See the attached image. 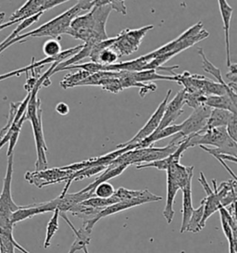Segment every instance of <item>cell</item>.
I'll list each match as a JSON object with an SVG mask.
<instances>
[{
  "instance_id": "cell-1",
  "label": "cell",
  "mask_w": 237,
  "mask_h": 253,
  "mask_svg": "<svg viewBox=\"0 0 237 253\" xmlns=\"http://www.w3.org/2000/svg\"><path fill=\"white\" fill-rule=\"evenodd\" d=\"M208 32L204 29L203 23L195 24L192 27L184 32L179 38L167 43L166 45L160 46L152 52L148 53L145 56H141L134 60H128L124 62H118L107 66V71L109 72H130L136 73L145 71V68L152 60L158 56L170 53L172 57L176 56L179 53L185 51V49L198 44L200 41L208 38Z\"/></svg>"
},
{
  "instance_id": "cell-2",
  "label": "cell",
  "mask_w": 237,
  "mask_h": 253,
  "mask_svg": "<svg viewBox=\"0 0 237 253\" xmlns=\"http://www.w3.org/2000/svg\"><path fill=\"white\" fill-rule=\"evenodd\" d=\"M111 10L109 0H95L94 7L87 13L74 19L66 35L93 45L109 39L106 25Z\"/></svg>"
},
{
  "instance_id": "cell-3",
  "label": "cell",
  "mask_w": 237,
  "mask_h": 253,
  "mask_svg": "<svg viewBox=\"0 0 237 253\" xmlns=\"http://www.w3.org/2000/svg\"><path fill=\"white\" fill-rule=\"evenodd\" d=\"M94 4H95V1H77V3L74 5V7L68 9L62 14L52 19L47 23H44L37 29L23 35H20L19 37L8 42L7 45H4L0 49V54L15 43L25 42L29 38L48 37V38H52V39L60 40L61 36L67 34V31L69 30L70 25L74 21V19L79 15L81 11L90 10L94 7Z\"/></svg>"
},
{
  "instance_id": "cell-4",
  "label": "cell",
  "mask_w": 237,
  "mask_h": 253,
  "mask_svg": "<svg viewBox=\"0 0 237 253\" xmlns=\"http://www.w3.org/2000/svg\"><path fill=\"white\" fill-rule=\"evenodd\" d=\"M188 147L200 146L208 153H221L237 157V142L230 137L225 127L205 129L199 134L187 136Z\"/></svg>"
},
{
  "instance_id": "cell-5",
  "label": "cell",
  "mask_w": 237,
  "mask_h": 253,
  "mask_svg": "<svg viewBox=\"0 0 237 253\" xmlns=\"http://www.w3.org/2000/svg\"><path fill=\"white\" fill-rule=\"evenodd\" d=\"M199 176L198 181L207 194V197L201 201L204 205V213H203L202 221L200 223V230H202L206 225L207 219L214 212L218 211L220 208H222V201L229 194L236 192L237 181L233 180V182L232 181L224 182L221 184L220 187H218L216 180H212V184H213V189H212L207 184L206 177L202 171L200 172Z\"/></svg>"
},
{
  "instance_id": "cell-6",
  "label": "cell",
  "mask_w": 237,
  "mask_h": 253,
  "mask_svg": "<svg viewBox=\"0 0 237 253\" xmlns=\"http://www.w3.org/2000/svg\"><path fill=\"white\" fill-rule=\"evenodd\" d=\"M14 155L7 156V171L3 181V188L0 194V232L13 233L14 224L11 222V216L21 206L15 203L11 195V182L13 174Z\"/></svg>"
},
{
  "instance_id": "cell-7",
  "label": "cell",
  "mask_w": 237,
  "mask_h": 253,
  "mask_svg": "<svg viewBox=\"0 0 237 253\" xmlns=\"http://www.w3.org/2000/svg\"><path fill=\"white\" fill-rule=\"evenodd\" d=\"M153 28V25H148L138 29L121 31L117 36V41L112 45L111 48L118 53L119 58L136 52L139 49L143 39L147 36L148 32Z\"/></svg>"
},
{
  "instance_id": "cell-8",
  "label": "cell",
  "mask_w": 237,
  "mask_h": 253,
  "mask_svg": "<svg viewBox=\"0 0 237 253\" xmlns=\"http://www.w3.org/2000/svg\"><path fill=\"white\" fill-rule=\"evenodd\" d=\"M162 200L161 197H158L157 195H154L153 193H150L148 196L144 197V198H139V199H134L132 201H119L117 202L113 205H111L107 208L102 209L100 211V212L97 214V215L91 221H87V222H84L83 223V227L81 228L82 230L84 231L86 234L91 235L93 228L100 219L105 218V217H108V216L113 215V214H116L118 213L120 211H123L125 210L128 209L133 208V207H136V206H139V205H143V204H146V203H149V202H154V201H159Z\"/></svg>"
},
{
  "instance_id": "cell-9",
  "label": "cell",
  "mask_w": 237,
  "mask_h": 253,
  "mask_svg": "<svg viewBox=\"0 0 237 253\" xmlns=\"http://www.w3.org/2000/svg\"><path fill=\"white\" fill-rule=\"evenodd\" d=\"M25 120H28L32 124L34 136H35L37 154L36 171H43V170L47 169V159H46L47 147H46L45 140H44L41 105L38 107L37 112L32 113L29 115L26 114Z\"/></svg>"
},
{
  "instance_id": "cell-10",
  "label": "cell",
  "mask_w": 237,
  "mask_h": 253,
  "mask_svg": "<svg viewBox=\"0 0 237 253\" xmlns=\"http://www.w3.org/2000/svg\"><path fill=\"white\" fill-rule=\"evenodd\" d=\"M73 172L74 171L69 170H62L61 168H53L43 171H27L24 178L31 185L42 188L44 186L67 181Z\"/></svg>"
},
{
  "instance_id": "cell-11",
  "label": "cell",
  "mask_w": 237,
  "mask_h": 253,
  "mask_svg": "<svg viewBox=\"0 0 237 253\" xmlns=\"http://www.w3.org/2000/svg\"><path fill=\"white\" fill-rule=\"evenodd\" d=\"M170 95H171V89L168 90V92L166 94V97H164V99L161 101V103L158 105V107L156 110V112L148 119L147 124L143 126V128H141L140 131L135 134L131 140L125 142L123 144L118 145L117 149H122V148H125L126 146H129V145L139 144L140 142L143 141L144 139H146L149 135H151V134L155 132L156 130L158 129V126H159L160 122H161L163 114H164V112H165L167 103L169 102Z\"/></svg>"
},
{
  "instance_id": "cell-12",
  "label": "cell",
  "mask_w": 237,
  "mask_h": 253,
  "mask_svg": "<svg viewBox=\"0 0 237 253\" xmlns=\"http://www.w3.org/2000/svg\"><path fill=\"white\" fill-rule=\"evenodd\" d=\"M65 2L66 0H29L10 16L8 22L19 21V23H22L26 19L38 13H44L45 10L55 8Z\"/></svg>"
},
{
  "instance_id": "cell-13",
  "label": "cell",
  "mask_w": 237,
  "mask_h": 253,
  "mask_svg": "<svg viewBox=\"0 0 237 253\" xmlns=\"http://www.w3.org/2000/svg\"><path fill=\"white\" fill-rule=\"evenodd\" d=\"M210 112L211 109L205 105L194 110L191 115L185 122L180 124L181 132L179 134L183 138H185L187 136L201 133L206 128Z\"/></svg>"
},
{
  "instance_id": "cell-14",
  "label": "cell",
  "mask_w": 237,
  "mask_h": 253,
  "mask_svg": "<svg viewBox=\"0 0 237 253\" xmlns=\"http://www.w3.org/2000/svg\"><path fill=\"white\" fill-rule=\"evenodd\" d=\"M81 47H82V45H78L77 46H74L73 48H69V49H67L65 51H61V53L59 54L58 56L51 57V58H45L44 60H39V61H33L29 66H27V67L16 70V71H13V72L7 73L6 75H0V81L6 80L7 78L12 77V76H19V75H22L23 73H27V72L33 71L35 69L43 67L44 65L47 64V63H55V62H59L60 63V62L68 60L69 58H71L72 56L75 55L76 53L81 49Z\"/></svg>"
},
{
  "instance_id": "cell-15",
  "label": "cell",
  "mask_w": 237,
  "mask_h": 253,
  "mask_svg": "<svg viewBox=\"0 0 237 253\" xmlns=\"http://www.w3.org/2000/svg\"><path fill=\"white\" fill-rule=\"evenodd\" d=\"M57 210V200L54 199L50 201H46L43 203L32 204L28 206H21V208L16 211L11 216V222L13 224L22 222L24 220L30 219L34 216L42 214L45 212H50Z\"/></svg>"
},
{
  "instance_id": "cell-16",
  "label": "cell",
  "mask_w": 237,
  "mask_h": 253,
  "mask_svg": "<svg viewBox=\"0 0 237 253\" xmlns=\"http://www.w3.org/2000/svg\"><path fill=\"white\" fill-rule=\"evenodd\" d=\"M184 96L185 90H180L170 102L167 103L161 122L154 133H158L165 127L171 126V124L184 113Z\"/></svg>"
},
{
  "instance_id": "cell-17",
  "label": "cell",
  "mask_w": 237,
  "mask_h": 253,
  "mask_svg": "<svg viewBox=\"0 0 237 253\" xmlns=\"http://www.w3.org/2000/svg\"><path fill=\"white\" fill-rule=\"evenodd\" d=\"M219 8H220V12L222 15V26L224 30V37H225V48H226V65L229 68L230 65L232 64L231 60V53H230V26H231V21H232V16L234 9L227 3L225 0H219Z\"/></svg>"
},
{
  "instance_id": "cell-18",
  "label": "cell",
  "mask_w": 237,
  "mask_h": 253,
  "mask_svg": "<svg viewBox=\"0 0 237 253\" xmlns=\"http://www.w3.org/2000/svg\"><path fill=\"white\" fill-rule=\"evenodd\" d=\"M180 190V187L177 183L171 178L169 175H167V198H166V205L163 211V216L167 220V223H172L173 217H174V200L177 195L178 191Z\"/></svg>"
},
{
  "instance_id": "cell-19",
  "label": "cell",
  "mask_w": 237,
  "mask_h": 253,
  "mask_svg": "<svg viewBox=\"0 0 237 253\" xmlns=\"http://www.w3.org/2000/svg\"><path fill=\"white\" fill-rule=\"evenodd\" d=\"M180 132H181V125H171L169 126L165 127L164 129L160 130L158 133H153L151 135L147 137L146 139H144L143 141L140 142L139 144L132 145V146H133L134 149L148 148V147H151L156 142L159 141L161 139H165L170 135L179 134Z\"/></svg>"
},
{
  "instance_id": "cell-20",
  "label": "cell",
  "mask_w": 237,
  "mask_h": 253,
  "mask_svg": "<svg viewBox=\"0 0 237 253\" xmlns=\"http://www.w3.org/2000/svg\"><path fill=\"white\" fill-rule=\"evenodd\" d=\"M183 191V208H182V225H181V233H185L187 227L188 222L191 218L194 211L192 202V181L189 182L186 186L182 189Z\"/></svg>"
},
{
  "instance_id": "cell-21",
  "label": "cell",
  "mask_w": 237,
  "mask_h": 253,
  "mask_svg": "<svg viewBox=\"0 0 237 253\" xmlns=\"http://www.w3.org/2000/svg\"><path fill=\"white\" fill-rule=\"evenodd\" d=\"M128 168L127 165H119V166H116V167H111L108 166L105 171H103L102 174H100L97 178L91 183L89 186L84 187L83 189H81L80 192L81 193H85V192H89V191H94L96 186H98L99 184L104 183V182H108L109 180L112 178H115L118 175H120L123 171H125L126 169Z\"/></svg>"
},
{
  "instance_id": "cell-22",
  "label": "cell",
  "mask_w": 237,
  "mask_h": 253,
  "mask_svg": "<svg viewBox=\"0 0 237 253\" xmlns=\"http://www.w3.org/2000/svg\"><path fill=\"white\" fill-rule=\"evenodd\" d=\"M234 114L235 113L228 112V111H224V110L211 109V112H210L209 117L207 119V126H206L205 129H212V128L227 126L230 120Z\"/></svg>"
},
{
  "instance_id": "cell-23",
  "label": "cell",
  "mask_w": 237,
  "mask_h": 253,
  "mask_svg": "<svg viewBox=\"0 0 237 253\" xmlns=\"http://www.w3.org/2000/svg\"><path fill=\"white\" fill-rule=\"evenodd\" d=\"M221 216V222H222V230L229 242L230 253H237V231L232 229L229 222H228V214L229 211L227 209L220 208L218 211Z\"/></svg>"
},
{
  "instance_id": "cell-24",
  "label": "cell",
  "mask_w": 237,
  "mask_h": 253,
  "mask_svg": "<svg viewBox=\"0 0 237 253\" xmlns=\"http://www.w3.org/2000/svg\"><path fill=\"white\" fill-rule=\"evenodd\" d=\"M205 106L210 109H220L233 113H237V104L234 103L228 95L223 96H208Z\"/></svg>"
},
{
  "instance_id": "cell-25",
  "label": "cell",
  "mask_w": 237,
  "mask_h": 253,
  "mask_svg": "<svg viewBox=\"0 0 237 253\" xmlns=\"http://www.w3.org/2000/svg\"><path fill=\"white\" fill-rule=\"evenodd\" d=\"M131 76L135 82L144 83L152 82V81H158V80H166V81H172L175 82L174 76H167V75H158L155 70H147L142 72L131 73Z\"/></svg>"
},
{
  "instance_id": "cell-26",
  "label": "cell",
  "mask_w": 237,
  "mask_h": 253,
  "mask_svg": "<svg viewBox=\"0 0 237 253\" xmlns=\"http://www.w3.org/2000/svg\"><path fill=\"white\" fill-rule=\"evenodd\" d=\"M89 59L91 60V62H95L97 64L103 65V66H109L111 64L118 63L119 57H118V53L110 47V48L103 49L93 56H90Z\"/></svg>"
},
{
  "instance_id": "cell-27",
  "label": "cell",
  "mask_w": 237,
  "mask_h": 253,
  "mask_svg": "<svg viewBox=\"0 0 237 253\" xmlns=\"http://www.w3.org/2000/svg\"><path fill=\"white\" fill-rule=\"evenodd\" d=\"M198 52L199 56H201V58H202V68H203L204 72H206L207 74L214 76L215 79L217 80V83H219L220 84H222L224 87L231 88L229 85H228V84L223 80L221 70L219 68L216 67L209 60H207L203 48H198Z\"/></svg>"
},
{
  "instance_id": "cell-28",
  "label": "cell",
  "mask_w": 237,
  "mask_h": 253,
  "mask_svg": "<svg viewBox=\"0 0 237 253\" xmlns=\"http://www.w3.org/2000/svg\"><path fill=\"white\" fill-rule=\"evenodd\" d=\"M42 14H43V13H38L37 15L33 16V17H31L29 19H26V20L22 21V23H19L18 26H17V28L0 44V49H1L4 45H7L8 42H10L11 40H13V39H15L17 37H19L22 31L25 30L26 28L30 27L32 24H34V23L38 22L39 19H40V17L42 16Z\"/></svg>"
},
{
  "instance_id": "cell-29",
  "label": "cell",
  "mask_w": 237,
  "mask_h": 253,
  "mask_svg": "<svg viewBox=\"0 0 237 253\" xmlns=\"http://www.w3.org/2000/svg\"><path fill=\"white\" fill-rule=\"evenodd\" d=\"M151 193L148 189L145 190H130L126 189L124 187H119L117 190H115L114 197L118 199V201H132L134 199L144 198Z\"/></svg>"
},
{
  "instance_id": "cell-30",
  "label": "cell",
  "mask_w": 237,
  "mask_h": 253,
  "mask_svg": "<svg viewBox=\"0 0 237 253\" xmlns=\"http://www.w3.org/2000/svg\"><path fill=\"white\" fill-rule=\"evenodd\" d=\"M59 210H55L53 211V215H52L49 222L47 223L46 226V234H45V238H44V248L47 249L50 244H51V240L53 237L55 236V234L58 232L59 228Z\"/></svg>"
},
{
  "instance_id": "cell-31",
  "label": "cell",
  "mask_w": 237,
  "mask_h": 253,
  "mask_svg": "<svg viewBox=\"0 0 237 253\" xmlns=\"http://www.w3.org/2000/svg\"><path fill=\"white\" fill-rule=\"evenodd\" d=\"M203 213H204V205L201 202L199 207L196 210H194L192 216L188 222L186 230L187 232L191 233H198L200 230V223L203 218Z\"/></svg>"
},
{
  "instance_id": "cell-32",
  "label": "cell",
  "mask_w": 237,
  "mask_h": 253,
  "mask_svg": "<svg viewBox=\"0 0 237 253\" xmlns=\"http://www.w3.org/2000/svg\"><path fill=\"white\" fill-rule=\"evenodd\" d=\"M89 75H90V74L87 72L80 70L78 73L74 74V75H66V77H64V79L60 83V85L64 89L75 87V85L78 83H80L82 80H84L85 78H87Z\"/></svg>"
},
{
  "instance_id": "cell-33",
  "label": "cell",
  "mask_w": 237,
  "mask_h": 253,
  "mask_svg": "<svg viewBox=\"0 0 237 253\" xmlns=\"http://www.w3.org/2000/svg\"><path fill=\"white\" fill-rule=\"evenodd\" d=\"M117 202H119L118 199L116 197L112 196L109 199H100V198L93 197V198H90L86 201H82L81 203L83 205H86V206L92 207V208L105 209L117 203Z\"/></svg>"
},
{
  "instance_id": "cell-34",
  "label": "cell",
  "mask_w": 237,
  "mask_h": 253,
  "mask_svg": "<svg viewBox=\"0 0 237 253\" xmlns=\"http://www.w3.org/2000/svg\"><path fill=\"white\" fill-rule=\"evenodd\" d=\"M13 233L0 232V253H15Z\"/></svg>"
},
{
  "instance_id": "cell-35",
  "label": "cell",
  "mask_w": 237,
  "mask_h": 253,
  "mask_svg": "<svg viewBox=\"0 0 237 253\" xmlns=\"http://www.w3.org/2000/svg\"><path fill=\"white\" fill-rule=\"evenodd\" d=\"M207 97L201 94H189L185 93L184 96V104L193 108L194 110L205 105Z\"/></svg>"
},
{
  "instance_id": "cell-36",
  "label": "cell",
  "mask_w": 237,
  "mask_h": 253,
  "mask_svg": "<svg viewBox=\"0 0 237 253\" xmlns=\"http://www.w3.org/2000/svg\"><path fill=\"white\" fill-rule=\"evenodd\" d=\"M43 52L46 56V58L58 56L61 53V45L59 40L49 39L45 41L43 45Z\"/></svg>"
},
{
  "instance_id": "cell-37",
  "label": "cell",
  "mask_w": 237,
  "mask_h": 253,
  "mask_svg": "<svg viewBox=\"0 0 237 253\" xmlns=\"http://www.w3.org/2000/svg\"><path fill=\"white\" fill-rule=\"evenodd\" d=\"M114 193H115V188L109 182H104L99 184L94 190L95 197L100 198V199H109L112 197Z\"/></svg>"
},
{
  "instance_id": "cell-38",
  "label": "cell",
  "mask_w": 237,
  "mask_h": 253,
  "mask_svg": "<svg viewBox=\"0 0 237 253\" xmlns=\"http://www.w3.org/2000/svg\"><path fill=\"white\" fill-rule=\"evenodd\" d=\"M226 132L230 137L234 140L237 141V113H235L230 120L227 126L225 127Z\"/></svg>"
},
{
  "instance_id": "cell-39",
  "label": "cell",
  "mask_w": 237,
  "mask_h": 253,
  "mask_svg": "<svg viewBox=\"0 0 237 253\" xmlns=\"http://www.w3.org/2000/svg\"><path fill=\"white\" fill-rule=\"evenodd\" d=\"M109 3H110V6L112 10H115L122 15H126L127 8H126L124 1H110L109 0Z\"/></svg>"
},
{
  "instance_id": "cell-40",
  "label": "cell",
  "mask_w": 237,
  "mask_h": 253,
  "mask_svg": "<svg viewBox=\"0 0 237 253\" xmlns=\"http://www.w3.org/2000/svg\"><path fill=\"white\" fill-rule=\"evenodd\" d=\"M229 73L226 75L227 79H229L230 83L237 84V63H232L230 65Z\"/></svg>"
},
{
  "instance_id": "cell-41",
  "label": "cell",
  "mask_w": 237,
  "mask_h": 253,
  "mask_svg": "<svg viewBox=\"0 0 237 253\" xmlns=\"http://www.w3.org/2000/svg\"><path fill=\"white\" fill-rule=\"evenodd\" d=\"M55 110L59 114L63 115V116L70 113V107H69V105L64 103V102H59V103H58L57 106H56V108H55Z\"/></svg>"
},
{
  "instance_id": "cell-42",
  "label": "cell",
  "mask_w": 237,
  "mask_h": 253,
  "mask_svg": "<svg viewBox=\"0 0 237 253\" xmlns=\"http://www.w3.org/2000/svg\"><path fill=\"white\" fill-rule=\"evenodd\" d=\"M8 139H9V133H7L3 137L0 138V149L8 143Z\"/></svg>"
},
{
  "instance_id": "cell-43",
  "label": "cell",
  "mask_w": 237,
  "mask_h": 253,
  "mask_svg": "<svg viewBox=\"0 0 237 253\" xmlns=\"http://www.w3.org/2000/svg\"><path fill=\"white\" fill-rule=\"evenodd\" d=\"M14 247L15 249H17V250H19L20 252L22 253H30L28 251H26L23 247H22L21 245H19V243L16 241V240H14Z\"/></svg>"
},
{
  "instance_id": "cell-44",
  "label": "cell",
  "mask_w": 237,
  "mask_h": 253,
  "mask_svg": "<svg viewBox=\"0 0 237 253\" xmlns=\"http://www.w3.org/2000/svg\"><path fill=\"white\" fill-rule=\"evenodd\" d=\"M4 19H5V13H4V12H1V13H0V25L3 24Z\"/></svg>"
},
{
  "instance_id": "cell-45",
  "label": "cell",
  "mask_w": 237,
  "mask_h": 253,
  "mask_svg": "<svg viewBox=\"0 0 237 253\" xmlns=\"http://www.w3.org/2000/svg\"><path fill=\"white\" fill-rule=\"evenodd\" d=\"M0 31H2V29H1V27H0Z\"/></svg>"
}]
</instances>
